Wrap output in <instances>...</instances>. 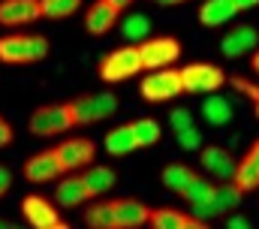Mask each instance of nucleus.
<instances>
[{
  "label": "nucleus",
  "instance_id": "obj_1",
  "mask_svg": "<svg viewBox=\"0 0 259 229\" xmlns=\"http://www.w3.org/2000/svg\"><path fill=\"white\" fill-rule=\"evenodd\" d=\"M49 40L39 33H6L0 36V63L9 66H27V63H39L49 55Z\"/></svg>",
  "mask_w": 259,
  "mask_h": 229
},
{
  "label": "nucleus",
  "instance_id": "obj_2",
  "mask_svg": "<svg viewBox=\"0 0 259 229\" xmlns=\"http://www.w3.org/2000/svg\"><path fill=\"white\" fill-rule=\"evenodd\" d=\"M139 94H142V100H148V103H166V100H175L178 94H184L181 69H175V66L148 69V75H145L142 85H139Z\"/></svg>",
  "mask_w": 259,
  "mask_h": 229
},
{
  "label": "nucleus",
  "instance_id": "obj_3",
  "mask_svg": "<svg viewBox=\"0 0 259 229\" xmlns=\"http://www.w3.org/2000/svg\"><path fill=\"white\" fill-rule=\"evenodd\" d=\"M136 72H142V55H139V46H121L115 52L100 60V79L109 82V85H118V82H127Z\"/></svg>",
  "mask_w": 259,
  "mask_h": 229
},
{
  "label": "nucleus",
  "instance_id": "obj_4",
  "mask_svg": "<svg viewBox=\"0 0 259 229\" xmlns=\"http://www.w3.org/2000/svg\"><path fill=\"white\" fill-rule=\"evenodd\" d=\"M181 79H184V94H214L229 82L226 72L208 60H196V63L181 66Z\"/></svg>",
  "mask_w": 259,
  "mask_h": 229
},
{
  "label": "nucleus",
  "instance_id": "obj_5",
  "mask_svg": "<svg viewBox=\"0 0 259 229\" xmlns=\"http://www.w3.org/2000/svg\"><path fill=\"white\" fill-rule=\"evenodd\" d=\"M30 133L36 139H49V136H58L66 133L72 124V112H69V103H49V106H39L36 112L30 114Z\"/></svg>",
  "mask_w": 259,
  "mask_h": 229
},
{
  "label": "nucleus",
  "instance_id": "obj_6",
  "mask_svg": "<svg viewBox=\"0 0 259 229\" xmlns=\"http://www.w3.org/2000/svg\"><path fill=\"white\" fill-rule=\"evenodd\" d=\"M21 214H24V220L33 229H66L69 226V220H64L61 211H58V202H52V199H46L39 193H30V196L21 199Z\"/></svg>",
  "mask_w": 259,
  "mask_h": 229
},
{
  "label": "nucleus",
  "instance_id": "obj_7",
  "mask_svg": "<svg viewBox=\"0 0 259 229\" xmlns=\"http://www.w3.org/2000/svg\"><path fill=\"white\" fill-rule=\"evenodd\" d=\"M139 55H142V69H160L181 57V43L175 36H148L139 43Z\"/></svg>",
  "mask_w": 259,
  "mask_h": 229
},
{
  "label": "nucleus",
  "instance_id": "obj_8",
  "mask_svg": "<svg viewBox=\"0 0 259 229\" xmlns=\"http://www.w3.org/2000/svg\"><path fill=\"white\" fill-rule=\"evenodd\" d=\"M66 175V166L61 163L58 151L49 148V151H39L33 154L30 160H24V178L30 184H49V181H61Z\"/></svg>",
  "mask_w": 259,
  "mask_h": 229
},
{
  "label": "nucleus",
  "instance_id": "obj_9",
  "mask_svg": "<svg viewBox=\"0 0 259 229\" xmlns=\"http://www.w3.org/2000/svg\"><path fill=\"white\" fill-rule=\"evenodd\" d=\"M58 157L61 163L66 166V172H78V169H88L94 160H97V145L84 136H72V139H64L58 148Z\"/></svg>",
  "mask_w": 259,
  "mask_h": 229
},
{
  "label": "nucleus",
  "instance_id": "obj_10",
  "mask_svg": "<svg viewBox=\"0 0 259 229\" xmlns=\"http://www.w3.org/2000/svg\"><path fill=\"white\" fill-rule=\"evenodd\" d=\"M42 18V0H0V24L21 27Z\"/></svg>",
  "mask_w": 259,
  "mask_h": 229
},
{
  "label": "nucleus",
  "instance_id": "obj_11",
  "mask_svg": "<svg viewBox=\"0 0 259 229\" xmlns=\"http://www.w3.org/2000/svg\"><path fill=\"white\" fill-rule=\"evenodd\" d=\"M256 46H259V30L253 24H238V27L226 30V36L220 40V52H223V57H229V60L256 52Z\"/></svg>",
  "mask_w": 259,
  "mask_h": 229
},
{
  "label": "nucleus",
  "instance_id": "obj_12",
  "mask_svg": "<svg viewBox=\"0 0 259 229\" xmlns=\"http://www.w3.org/2000/svg\"><path fill=\"white\" fill-rule=\"evenodd\" d=\"M199 163H202V172L211 175L214 181H232V178H235V169H238V163L232 160V154H229L226 148H220V145L202 148Z\"/></svg>",
  "mask_w": 259,
  "mask_h": 229
},
{
  "label": "nucleus",
  "instance_id": "obj_13",
  "mask_svg": "<svg viewBox=\"0 0 259 229\" xmlns=\"http://www.w3.org/2000/svg\"><path fill=\"white\" fill-rule=\"evenodd\" d=\"M91 199H94V193L88 190V184H84L81 175L66 172L64 178H61V184L55 187V202H58V208H78V205H88Z\"/></svg>",
  "mask_w": 259,
  "mask_h": 229
},
{
  "label": "nucleus",
  "instance_id": "obj_14",
  "mask_svg": "<svg viewBox=\"0 0 259 229\" xmlns=\"http://www.w3.org/2000/svg\"><path fill=\"white\" fill-rule=\"evenodd\" d=\"M118 9L109 3V0H94L84 12V30L91 36H106L115 24H118Z\"/></svg>",
  "mask_w": 259,
  "mask_h": 229
},
{
  "label": "nucleus",
  "instance_id": "obj_15",
  "mask_svg": "<svg viewBox=\"0 0 259 229\" xmlns=\"http://www.w3.org/2000/svg\"><path fill=\"white\" fill-rule=\"evenodd\" d=\"M151 205L139 199H115V214H118V229H136L151 223Z\"/></svg>",
  "mask_w": 259,
  "mask_h": 229
},
{
  "label": "nucleus",
  "instance_id": "obj_16",
  "mask_svg": "<svg viewBox=\"0 0 259 229\" xmlns=\"http://www.w3.org/2000/svg\"><path fill=\"white\" fill-rule=\"evenodd\" d=\"M244 193H253L259 190V139L247 148V154L238 160V169H235V178H232Z\"/></svg>",
  "mask_w": 259,
  "mask_h": 229
},
{
  "label": "nucleus",
  "instance_id": "obj_17",
  "mask_svg": "<svg viewBox=\"0 0 259 229\" xmlns=\"http://www.w3.org/2000/svg\"><path fill=\"white\" fill-rule=\"evenodd\" d=\"M241 9L235 6V0H205L199 6V24L205 27H220L226 21H232Z\"/></svg>",
  "mask_w": 259,
  "mask_h": 229
},
{
  "label": "nucleus",
  "instance_id": "obj_18",
  "mask_svg": "<svg viewBox=\"0 0 259 229\" xmlns=\"http://www.w3.org/2000/svg\"><path fill=\"white\" fill-rule=\"evenodd\" d=\"M151 226L157 229H202L205 223L193 217V214H184L178 208H154L151 211Z\"/></svg>",
  "mask_w": 259,
  "mask_h": 229
},
{
  "label": "nucleus",
  "instance_id": "obj_19",
  "mask_svg": "<svg viewBox=\"0 0 259 229\" xmlns=\"http://www.w3.org/2000/svg\"><path fill=\"white\" fill-rule=\"evenodd\" d=\"M84 226L91 229H118V214H115V199H100L84 208Z\"/></svg>",
  "mask_w": 259,
  "mask_h": 229
},
{
  "label": "nucleus",
  "instance_id": "obj_20",
  "mask_svg": "<svg viewBox=\"0 0 259 229\" xmlns=\"http://www.w3.org/2000/svg\"><path fill=\"white\" fill-rule=\"evenodd\" d=\"M136 148H139V142H136L133 124H121V127H115V130L106 133V151H109L112 157H127Z\"/></svg>",
  "mask_w": 259,
  "mask_h": 229
},
{
  "label": "nucleus",
  "instance_id": "obj_21",
  "mask_svg": "<svg viewBox=\"0 0 259 229\" xmlns=\"http://www.w3.org/2000/svg\"><path fill=\"white\" fill-rule=\"evenodd\" d=\"M202 118H205L211 127H226V124L232 121V103L214 91V94H208L205 103H202Z\"/></svg>",
  "mask_w": 259,
  "mask_h": 229
},
{
  "label": "nucleus",
  "instance_id": "obj_22",
  "mask_svg": "<svg viewBox=\"0 0 259 229\" xmlns=\"http://www.w3.org/2000/svg\"><path fill=\"white\" fill-rule=\"evenodd\" d=\"M81 178H84V184H88V190H91L94 196H103V193H109V190L118 184L115 169H109V166H97V163H91L88 169L81 172Z\"/></svg>",
  "mask_w": 259,
  "mask_h": 229
},
{
  "label": "nucleus",
  "instance_id": "obj_23",
  "mask_svg": "<svg viewBox=\"0 0 259 229\" xmlns=\"http://www.w3.org/2000/svg\"><path fill=\"white\" fill-rule=\"evenodd\" d=\"M190 214L193 217H199L205 226L211 223V220H217V217H226L223 214V205H220V199H217V190L211 187L202 199H196V202H190Z\"/></svg>",
  "mask_w": 259,
  "mask_h": 229
},
{
  "label": "nucleus",
  "instance_id": "obj_24",
  "mask_svg": "<svg viewBox=\"0 0 259 229\" xmlns=\"http://www.w3.org/2000/svg\"><path fill=\"white\" fill-rule=\"evenodd\" d=\"M193 178H196V172L190 169L187 163H169L166 169L160 172L163 187H166V190H172V193H178V196H181V190H184Z\"/></svg>",
  "mask_w": 259,
  "mask_h": 229
},
{
  "label": "nucleus",
  "instance_id": "obj_25",
  "mask_svg": "<svg viewBox=\"0 0 259 229\" xmlns=\"http://www.w3.org/2000/svg\"><path fill=\"white\" fill-rule=\"evenodd\" d=\"M69 112H72V124H75V127H88V124H97L94 94H81V97L69 100Z\"/></svg>",
  "mask_w": 259,
  "mask_h": 229
},
{
  "label": "nucleus",
  "instance_id": "obj_26",
  "mask_svg": "<svg viewBox=\"0 0 259 229\" xmlns=\"http://www.w3.org/2000/svg\"><path fill=\"white\" fill-rule=\"evenodd\" d=\"M133 133H136L139 148H151V145H157V142H160L163 127H160L154 118H139V121H133Z\"/></svg>",
  "mask_w": 259,
  "mask_h": 229
},
{
  "label": "nucleus",
  "instance_id": "obj_27",
  "mask_svg": "<svg viewBox=\"0 0 259 229\" xmlns=\"http://www.w3.org/2000/svg\"><path fill=\"white\" fill-rule=\"evenodd\" d=\"M121 36L127 40V43H142V40H148L151 36V21L145 18V15H127L124 18V24H121Z\"/></svg>",
  "mask_w": 259,
  "mask_h": 229
},
{
  "label": "nucleus",
  "instance_id": "obj_28",
  "mask_svg": "<svg viewBox=\"0 0 259 229\" xmlns=\"http://www.w3.org/2000/svg\"><path fill=\"white\" fill-rule=\"evenodd\" d=\"M81 9V0H42V18H69Z\"/></svg>",
  "mask_w": 259,
  "mask_h": 229
},
{
  "label": "nucleus",
  "instance_id": "obj_29",
  "mask_svg": "<svg viewBox=\"0 0 259 229\" xmlns=\"http://www.w3.org/2000/svg\"><path fill=\"white\" fill-rule=\"evenodd\" d=\"M94 109H97V121H106L118 112V97L112 91H100L94 94Z\"/></svg>",
  "mask_w": 259,
  "mask_h": 229
},
{
  "label": "nucleus",
  "instance_id": "obj_30",
  "mask_svg": "<svg viewBox=\"0 0 259 229\" xmlns=\"http://www.w3.org/2000/svg\"><path fill=\"white\" fill-rule=\"evenodd\" d=\"M175 139H178V148H184V151H202V130H199L196 124L178 130Z\"/></svg>",
  "mask_w": 259,
  "mask_h": 229
},
{
  "label": "nucleus",
  "instance_id": "obj_31",
  "mask_svg": "<svg viewBox=\"0 0 259 229\" xmlns=\"http://www.w3.org/2000/svg\"><path fill=\"white\" fill-rule=\"evenodd\" d=\"M211 187H214L211 181H205V178H199V175H196L193 181H190V184H187V187L181 190V196H184L187 202H196V199H202V196H205V193H208Z\"/></svg>",
  "mask_w": 259,
  "mask_h": 229
},
{
  "label": "nucleus",
  "instance_id": "obj_32",
  "mask_svg": "<svg viewBox=\"0 0 259 229\" xmlns=\"http://www.w3.org/2000/svg\"><path fill=\"white\" fill-rule=\"evenodd\" d=\"M229 85H232V88H235L238 94L250 97L253 103L259 100V85H256V82H250V79H244V75H232V79H229Z\"/></svg>",
  "mask_w": 259,
  "mask_h": 229
},
{
  "label": "nucleus",
  "instance_id": "obj_33",
  "mask_svg": "<svg viewBox=\"0 0 259 229\" xmlns=\"http://www.w3.org/2000/svg\"><path fill=\"white\" fill-rule=\"evenodd\" d=\"M193 124V112L190 109H175V112L169 114V127L178 133V130H184V127H190Z\"/></svg>",
  "mask_w": 259,
  "mask_h": 229
},
{
  "label": "nucleus",
  "instance_id": "obj_34",
  "mask_svg": "<svg viewBox=\"0 0 259 229\" xmlns=\"http://www.w3.org/2000/svg\"><path fill=\"white\" fill-rule=\"evenodd\" d=\"M12 139H15V133H12V124L0 114V148H6V145H12Z\"/></svg>",
  "mask_w": 259,
  "mask_h": 229
},
{
  "label": "nucleus",
  "instance_id": "obj_35",
  "mask_svg": "<svg viewBox=\"0 0 259 229\" xmlns=\"http://www.w3.org/2000/svg\"><path fill=\"white\" fill-rule=\"evenodd\" d=\"M9 184H12V175H9V169L0 163V199L9 193Z\"/></svg>",
  "mask_w": 259,
  "mask_h": 229
},
{
  "label": "nucleus",
  "instance_id": "obj_36",
  "mask_svg": "<svg viewBox=\"0 0 259 229\" xmlns=\"http://www.w3.org/2000/svg\"><path fill=\"white\" fill-rule=\"evenodd\" d=\"M226 226H232V229H247V226H250V220H247V217H241V214H232V217H226Z\"/></svg>",
  "mask_w": 259,
  "mask_h": 229
},
{
  "label": "nucleus",
  "instance_id": "obj_37",
  "mask_svg": "<svg viewBox=\"0 0 259 229\" xmlns=\"http://www.w3.org/2000/svg\"><path fill=\"white\" fill-rule=\"evenodd\" d=\"M235 6L244 12V9H253V6H259V0H235Z\"/></svg>",
  "mask_w": 259,
  "mask_h": 229
},
{
  "label": "nucleus",
  "instance_id": "obj_38",
  "mask_svg": "<svg viewBox=\"0 0 259 229\" xmlns=\"http://www.w3.org/2000/svg\"><path fill=\"white\" fill-rule=\"evenodd\" d=\"M109 3H112V6H115L118 12H124V9H127L130 3H133V0H109Z\"/></svg>",
  "mask_w": 259,
  "mask_h": 229
},
{
  "label": "nucleus",
  "instance_id": "obj_39",
  "mask_svg": "<svg viewBox=\"0 0 259 229\" xmlns=\"http://www.w3.org/2000/svg\"><path fill=\"white\" fill-rule=\"evenodd\" d=\"M250 66H253V72L259 75V49L253 52V57H250Z\"/></svg>",
  "mask_w": 259,
  "mask_h": 229
},
{
  "label": "nucleus",
  "instance_id": "obj_40",
  "mask_svg": "<svg viewBox=\"0 0 259 229\" xmlns=\"http://www.w3.org/2000/svg\"><path fill=\"white\" fill-rule=\"evenodd\" d=\"M160 6H178V3H184V0H157Z\"/></svg>",
  "mask_w": 259,
  "mask_h": 229
},
{
  "label": "nucleus",
  "instance_id": "obj_41",
  "mask_svg": "<svg viewBox=\"0 0 259 229\" xmlns=\"http://www.w3.org/2000/svg\"><path fill=\"white\" fill-rule=\"evenodd\" d=\"M253 109H256V118H259V100H256V103H253Z\"/></svg>",
  "mask_w": 259,
  "mask_h": 229
}]
</instances>
